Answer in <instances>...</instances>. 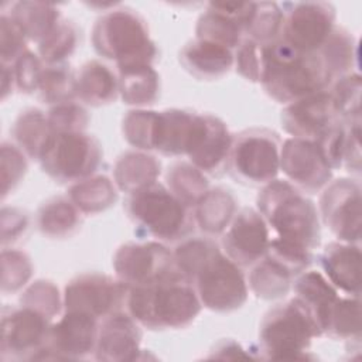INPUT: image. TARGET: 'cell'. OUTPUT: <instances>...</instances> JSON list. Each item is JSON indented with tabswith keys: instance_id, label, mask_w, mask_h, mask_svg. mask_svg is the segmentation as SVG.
<instances>
[{
	"instance_id": "1",
	"label": "cell",
	"mask_w": 362,
	"mask_h": 362,
	"mask_svg": "<svg viewBox=\"0 0 362 362\" xmlns=\"http://www.w3.org/2000/svg\"><path fill=\"white\" fill-rule=\"evenodd\" d=\"M177 269L192 283L202 307L232 313L247 300V280L211 236H188L173 250Z\"/></svg>"
},
{
	"instance_id": "2",
	"label": "cell",
	"mask_w": 362,
	"mask_h": 362,
	"mask_svg": "<svg viewBox=\"0 0 362 362\" xmlns=\"http://www.w3.org/2000/svg\"><path fill=\"white\" fill-rule=\"evenodd\" d=\"M201 310L192 283L178 269L148 284L129 287L127 291L126 311L151 331L187 328Z\"/></svg>"
},
{
	"instance_id": "3",
	"label": "cell",
	"mask_w": 362,
	"mask_h": 362,
	"mask_svg": "<svg viewBox=\"0 0 362 362\" xmlns=\"http://www.w3.org/2000/svg\"><path fill=\"white\" fill-rule=\"evenodd\" d=\"M332 82V76L317 52H297L281 40L263 47L260 83L273 100L288 105L328 90Z\"/></svg>"
},
{
	"instance_id": "4",
	"label": "cell",
	"mask_w": 362,
	"mask_h": 362,
	"mask_svg": "<svg viewBox=\"0 0 362 362\" xmlns=\"http://www.w3.org/2000/svg\"><path fill=\"white\" fill-rule=\"evenodd\" d=\"M256 209L276 238L300 243L314 252L321 243L318 206L287 180H273L262 187Z\"/></svg>"
},
{
	"instance_id": "5",
	"label": "cell",
	"mask_w": 362,
	"mask_h": 362,
	"mask_svg": "<svg viewBox=\"0 0 362 362\" xmlns=\"http://www.w3.org/2000/svg\"><path fill=\"white\" fill-rule=\"evenodd\" d=\"M92 45L99 57L113 61L116 69L153 65L158 55L147 21L126 6H113L95 21Z\"/></svg>"
},
{
	"instance_id": "6",
	"label": "cell",
	"mask_w": 362,
	"mask_h": 362,
	"mask_svg": "<svg viewBox=\"0 0 362 362\" xmlns=\"http://www.w3.org/2000/svg\"><path fill=\"white\" fill-rule=\"evenodd\" d=\"M124 209L140 236L161 243H178L195 228L192 209L158 181L129 194Z\"/></svg>"
},
{
	"instance_id": "7",
	"label": "cell",
	"mask_w": 362,
	"mask_h": 362,
	"mask_svg": "<svg viewBox=\"0 0 362 362\" xmlns=\"http://www.w3.org/2000/svg\"><path fill=\"white\" fill-rule=\"evenodd\" d=\"M318 331L301 301L296 297L270 308L259 329V351L266 359H310L308 348Z\"/></svg>"
},
{
	"instance_id": "8",
	"label": "cell",
	"mask_w": 362,
	"mask_h": 362,
	"mask_svg": "<svg viewBox=\"0 0 362 362\" xmlns=\"http://www.w3.org/2000/svg\"><path fill=\"white\" fill-rule=\"evenodd\" d=\"M280 136L270 129L253 127L233 136L228 170L236 182L263 187L280 173Z\"/></svg>"
},
{
	"instance_id": "9",
	"label": "cell",
	"mask_w": 362,
	"mask_h": 362,
	"mask_svg": "<svg viewBox=\"0 0 362 362\" xmlns=\"http://www.w3.org/2000/svg\"><path fill=\"white\" fill-rule=\"evenodd\" d=\"M38 163L55 182L72 185L98 174L103 163V148L86 132L54 133Z\"/></svg>"
},
{
	"instance_id": "10",
	"label": "cell",
	"mask_w": 362,
	"mask_h": 362,
	"mask_svg": "<svg viewBox=\"0 0 362 362\" xmlns=\"http://www.w3.org/2000/svg\"><path fill=\"white\" fill-rule=\"evenodd\" d=\"M283 25L279 40L297 52H317L337 25V10L327 1H287L280 4Z\"/></svg>"
},
{
	"instance_id": "11",
	"label": "cell",
	"mask_w": 362,
	"mask_h": 362,
	"mask_svg": "<svg viewBox=\"0 0 362 362\" xmlns=\"http://www.w3.org/2000/svg\"><path fill=\"white\" fill-rule=\"evenodd\" d=\"M129 287L117 277L103 273H82L64 288V310L85 313L98 321L126 310Z\"/></svg>"
},
{
	"instance_id": "12",
	"label": "cell",
	"mask_w": 362,
	"mask_h": 362,
	"mask_svg": "<svg viewBox=\"0 0 362 362\" xmlns=\"http://www.w3.org/2000/svg\"><path fill=\"white\" fill-rule=\"evenodd\" d=\"M52 321L24 305H6L1 310V361H34L47 345Z\"/></svg>"
},
{
	"instance_id": "13",
	"label": "cell",
	"mask_w": 362,
	"mask_h": 362,
	"mask_svg": "<svg viewBox=\"0 0 362 362\" xmlns=\"http://www.w3.org/2000/svg\"><path fill=\"white\" fill-rule=\"evenodd\" d=\"M318 212L324 223L339 242H361V182L358 178H337L320 195Z\"/></svg>"
},
{
	"instance_id": "14",
	"label": "cell",
	"mask_w": 362,
	"mask_h": 362,
	"mask_svg": "<svg viewBox=\"0 0 362 362\" xmlns=\"http://www.w3.org/2000/svg\"><path fill=\"white\" fill-rule=\"evenodd\" d=\"M116 277L127 287L148 284L174 269V253L158 240L126 242L113 255Z\"/></svg>"
},
{
	"instance_id": "15",
	"label": "cell",
	"mask_w": 362,
	"mask_h": 362,
	"mask_svg": "<svg viewBox=\"0 0 362 362\" xmlns=\"http://www.w3.org/2000/svg\"><path fill=\"white\" fill-rule=\"evenodd\" d=\"M280 171L305 195L321 192L332 181L334 173L315 141L297 137L281 141Z\"/></svg>"
},
{
	"instance_id": "16",
	"label": "cell",
	"mask_w": 362,
	"mask_h": 362,
	"mask_svg": "<svg viewBox=\"0 0 362 362\" xmlns=\"http://www.w3.org/2000/svg\"><path fill=\"white\" fill-rule=\"evenodd\" d=\"M98 328L96 318L85 313L64 310L59 318L52 321L47 345L35 359H86L95 354Z\"/></svg>"
},
{
	"instance_id": "17",
	"label": "cell",
	"mask_w": 362,
	"mask_h": 362,
	"mask_svg": "<svg viewBox=\"0 0 362 362\" xmlns=\"http://www.w3.org/2000/svg\"><path fill=\"white\" fill-rule=\"evenodd\" d=\"M223 253L239 267H252L267 253L270 229L256 208H240L221 235Z\"/></svg>"
},
{
	"instance_id": "18",
	"label": "cell",
	"mask_w": 362,
	"mask_h": 362,
	"mask_svg": "<svg viewBox=\"0 0 362 362\" xmlns=\"http://www.w3.org/2000/svg\"><path fill=\"white\" fill-rule=\"evenodd\" d=\"M206 132V113L188 109H165L158 112L154 151L181 157L189 156Z\"/></svg>"
},
{
	"instance_id": "19",
	"label": "cell",
	"mask_w": 362,
	"mask_h": 362,
	"mask_svg": "<svg viewBox=\"0 0 362 362\" xmlns=\"http://www.w3.org/2000/svg\"><path fill=\"white\" fill-rule=\"evenodd\" d=\"M339 120L328 90L284 105L280 115L281 129L287 134L313 141H317Z\"/></svg>"
},
{
	"instance_id": "20",
	"label": "cell",
	"mask_w": 362,
	"mask_h": 362,
	"mask_svg": "<svg viewBox=\"0 0 362 362\" xmlns=\"http://www.w3.org/2000/svg\"><path fill=\"white\" fill-rule=\"evenodd\" d=\"M141 338V325L126 310L117 311L99 321L93 356L103 362L139 359Z\"/></svg>"
},
{
	"instance_id": "21",
	"label": "cell",
	"mask_w": 362,
	"mask_h": 362,
	"mask_svg": "<svg viewBox=\"0 0 362 362\" xmlns=\"http://www.w3.org/2000/svg\"><path fill=\"white\" fill-rule=\"evenodd\" d=\"M321 273L345 296H361V247L359 243L329 242L318 256Z\"/></svg>"
},
{
	"instance_id": "22",
	"label": "cell",
	"mask_w": 362,
	"mask_h": 362,
	"mask_svg": "<svg viewBox=\"0 0 362 362\" xmlns=\"http://www.w3.org/2000/svg\"><path fill=\"white\" fill-rule=\"evenodd\" d=\"M178 61L191 76L199 81H216L233 68V51L195 38L180 49Z\"/></svg>"
},
{
	"instance_id": "23",
	"label": "cell",
	"mask_w": 362,
	"mask_h": 362,
	"mask_svg": "<svg viewBox=\"0 0 362 362\" xmlns=\"http://www.w3.org/2000/svg\"><path fill=\"white\" fill-rule=\"evenodd\" d=\"M233 141V134L226 123L206 113V132L198 147L188 156V161L211 177H219L228 170L229 153Z\"/></svg>"
},
{
	"instance_id": "24",
	"label": "cell",
	"mask_w": 362,
	"mask_h": 362,
	"mask_svg": "<svg viewBox=\"0 0 362 362\" xmlns=\"http://www.w3.org/2000/svg\"><path fill=\"white\" fill-rule=\"evenodd\" d=\"M291 288L294 290V297L301 301L311 315L318 335L324 337L331 308L339 297V291L321 272L310 269L294 279Z\"/></svg>"
},
{
	"instance_id": "25",
	"label": "cell",
	"mask_w": 362,
	"mask_h": 362,
	"mask_svg": "<svg viewBox=\"0 0 362 362\" xmlns=\"http://www.w3.org/2000/svg\"><path fill=\"white\" fill-rule=\"evenodd\" d=\"M76 99L92 107L113 103L119 96V76L99 59L86 61L76 71Z\"/></svg>"
},
{
	"instance_id": "26",
	"label": "cell",
	"mask_w": 362,
	"mask_h": 362,
	"mask_svg": "<svg viewBox=\"0 0 362 362\" xmlns=\"http://www.w3.org/2000/svg\"><path fill=\"white\" fill-rule=\"evenodd\" d=\"M238 211L236 197L225 187L209 188L192 208L195 226L211 238L222 235Z\"/></svg>"
},
{
	"instance_id": "27",
	"label": "cell",
	"mask_w": 362,
	"mask_h": 362,
	"mask_svg": "<svg viewBox=\"0 0 362 362\" xmlns=\"http://www.w3.org/2000/svg\"><path fill=\"white\" fill-rule=\"evenodd\" d=\"M160 175V160L148 151L141 150L122 153L113 167V181L119 191L127 195L156 182Z\"/></svg>"
},
{
	"instance_id": "28",
	"label": "cell",
	"mask_w": 362,
	"mask_h": 362,
	"mask_svg": "<svg viewBox=\"0 0 362 362\" xmlns=\"http://www.w3.org/2000/svg\"><path fill=\"white\" fill-rule=\"evenodd\" d=\"M83 214L68 195H57L47 199L35 214L37 229L49 239L72 236L82 225Z\"/></svg>"
},
{
	"instance_id": "29",
	"label": "cell",
	"mask_w": 362,
	"mask_h": 362,
	"mask_svg": "<svg viewBox=\"0 0 362 362\" xmlns=\"http://www.w3.org/2000/svg\"><path fill=\"white\" fill-rule=\"evenodd\" d=\"M119 96L134 109H148L160 98V75L153 65H134L116 69Z\"/></svg>"
},
{
	"instance_id": "30",
	"label": "cell",
	"mask_w": 362,
	"mask_h": 362,
	"mask_svg": "<svg viewBox=\"0 0 362 362\" xmlns=\"http://www.w3.org/2000/svg\"><path fill=\"white\" fill-rule=\"evenodd\" d=\"M195 38L235 51L245 38V27L240 20L228 14L219 3H208L197 20Z\"/></svg>"
},
{
	"instance_id": "31",
	"label": "cell",
	"mask_w": 362,
	"mask_h": 362,
	"mask_svg": "<svg viewBox=\"0 0 362 362\" xmlns=\"http://www.w3.org/2000/svg\"><path fill=\"white\" fill-rule=\"evenodd\" d=\"M54 132L48 116L38 107H27L18 113L13 126L11 136L14 143L31 160L40 161Z\"/></svg>"
},
{
	"instance_id": "32",
	"label": "cell",
	"mask_w": 362,
	"mask_h": 362,
	"mask_svg": "<svg viewBox=\"0 0 362 362\" xmlns=\"http://www.w3.org/2000/svg\"><path fill=\"white\" fill-rule=\"evenodd\" d=\"M66 195L83 215H96L117 202L119 188L107 175L95 174L69 185Z\"/></svg>"
},
{
	"instance_id": "33",
	"label": "cell",
	"mask_w": 362,
	"mask_h": 362,
	"mask_svg": "<svg viewBox=\"0 0 362 362\" xmlns=\"http://www.w3.org/2000/svg\"><path fill=\"white\" fill-rule=\"evenodd\" d=\"M7 11L21 27L28 41L40 44L62 20L61 10L44 1H16Z\"/></svg>"
},
{
	"instance_id": "34",
	"label": "cell",
	"mask_w": 362,
	"mask_h": 362,
	"mask_svg": "<svg viewBox=\"0 0 362 362\" xmlns=\"http://www.w3.org/2000/svg\"><path fill=\"white\" fill-rule=\"evenodd\" d=\"M249 290L262 300L273 301L284 298L294 281V276L274 259L264 256L250 267L247 276Z\"/></svg>"
},
{
	"instance_id": "35",
	"label": "cell",
	"mask_w": 362,
	"mask_h": 362,
	"mask_svg": "<svg viewBox=\"0 0 362 362\" xmlns=\"http://www.w3.org/2000/svg\"><path fill=\"white\" fill-rule=\"evenodd\" d=\"M317 54L334 81L344 75L358 72L354 71V68H358V42L352 33L338 24Z\"/></svg>"
},
{
	"instance_id": "36",
	"label": "cell",
	"mask_w": 362,
	"mask_h": 362,
	"mask_svg": "<svg viewBox=\"0 0 362 362\" xmlns=\"http://www.w3.org/2000/svg\"><path fill=\"white\" fill-rule=\"evenodd\" d=\"M165 187L188 208H194L209 189L205 173L189 161H175L165 171Z\"/></svg>"
},
{
	"instance_id": "37",
	"label": "cell",
	"mask_w": 362,
	"mask_h": 362,
	"mask_svg": "<svg viewBox=\"0 0 362 362\" xmlns=\"http://www.w3.org/2000/svg\"><path fill=\"white\" fill-rule=\"evenodd\" d=\"M76 71L65 64L47 65L41 76V82L37 90L38 99L51 106L76 100Z\"/></svg>"
},
{
	"instance_id": "38",
	"label": "cell",
	"mask_w": 362,
	"mask_h": 362,
	"mask_svg": "<svg viewBox=\"0 0 362 362\" xmlns=\"http://www.w3.org/2000/svg\"><path fill=\"white\" fill-rule=\"evenodd\" d=\"M334 339H361V300L354 296H339L331 308L325 334Z\"/></svg>"
},
{
	"instance_id": "39",
	"label": "cell",
	"mask_w": 362,
	"mask_h": 362,
	"mask_svg": "<svg viewBox=\"0 0 362 362\" xmlns=\"http://www.w3.org/2000/svg\"><path fill=\"white\" fill-rule=\"evenodd\" d=\"M283 10L276 1H253L252 13L245 30V38L267 45L280 37Z\"/></svg>"
},
{
	"instance_id": "40",
	"label": "cell",
	"mask_w": 362,
	"mask_h": 362,
	"mask_svg": "<svg viewBox=\"0 0 362 362\" xmlns=\"http://www.w3.org/2000/svg\"><path fill=\"white\" fill-rule=\"evenodd\" d=\"M79 28L71 20H61L59 24L37 44V54L47 65L65 64L79 45Z\"/></svg>"
},
{
	"instance_id": "41",
	"label": "cell",
	"mask_w": 362,
	"mask_h": 362,
	"mask_svg": "<svg viewBox=\"0 0 362 362\" xmlns=\"http://www.w3.org/2000/svg\"><path fill=\"white\" fill-rule=\"evenodd\" d=\"M328 92L335 112L344 123H361L362 79L359 72H352L335 79Z\"/></svg>"
},
{
	"instance_id": "42",
	"label": "cell",
	"mask_w": 362,
	"mask_h": 362,
	"mask_svg": "<svg viewBox=\"0 0 362 362\" xmlns=\"http://www.w3.org/2000/svg\"><path fill=\"white\" fill-rule=\"evenodd\" d=\"M157 110L132 109L122 119V133L124 140L141 151H154Z\"/></svg>"
},
{
	"instance_id": "43",
	"label": "cell",
	"mask_w": 362,
	"mask_h": 362,
	"mask_svg": "<svg viewBox=\"0 0 362 362\" xmlns=\"http://www.w3.org/2000/svg\"><path fill=\"white\" fill-rule=\"evenodd\" d=\"M18 304L30 307L54 321L64 310V296L54 281L40 279L23 288Z\"/></svg>"
},
{
	"instance_id": "44",
	"label": "cell",
	"mask_w": 362,
	"mask_h": 362,
	"mask_svg": "<svg viewBox=\"0 0 362 362\" xmlns=\"http://www.w3.org/2000/svg\"><path fill=\"white\" fill-rule=\"evenodd\" d=\"M34 273L30 256L18 249L3 247L1 250V291L13 294L28 286Z\"/></svg>"
},
{
	"instance_id": "45",
	"label": "cell",
	"mask_w": 362,
	"mask_h": 362,
	"mask_svg": "<svg viewBox=\"0 0 362 362\" xmlns=\"http://www.w3.org/2000/svg\"><path fill=\"white\" fill-rule=\"evenodd\" d=\"M266 256L284 266L294 276V279L300 273L308 270L313 263V250L300 243L276 236L270 239Z\"/></svg>"
},
{
	"instance_id": "46",
	"label": "cell",
	"mask_w": 362,
	"mask_h": 362,
	"mask_svg": "<svg viewBox=\"0 0 362 362\" xmlns=\"http://www.w3.org/2000/svg\"><path fill=\"white\" fill-rule=\"evenodd\" d=\"M28 157L16 144L10 141L1 143V197L6 198L13 192L28 170Z\"/></svg>"
},
{
	"instance_id": "47",
	"label": "cell",
	"mask_w": 362,
	"mask_h": 362,
	"mask_svg": "<svg viewBox=\"0 0 362 362\" xmlns=\"http://www.w3.org/2000/svg\"><path fill=\"white\" fill-rule=\"evenodd\" d=\"M47 116L54 133L86 132L90 120L88 110L76 100L51 106Z\"/></svg>"
},
{
	"instance_id": "48",
	"label": "cell",
	"mask_w": 362,
	"mask_h": 362,
	"mask_svg": "<svg viewBox=\"0 0 362 362\" xmlns=\"http://www.w3.org/2000/svg\"><path fill=\"white\" fill-rule=\"evenodd\" d=\"M28 38L14 18L4 10L0 16V58L1 64L13 65L27 49Z\"/></svg>"
},
{
	"instance_id": "49",
	"label": "cell",
	"mask_w": 362,
	"mask_h": 362,
	"mask_svg": "<svg viewBox=\"0 0 362 362\" xmlns=\"http://www.w3.org/2000/svg\"><path fill=\"white\" fill-rule=\"evenodd\" d=\"M44 69L45 64L40 58V55L33 52L31 49H27L13 64L16 90L27 95L37 92Z\"/></svg>"
},
{
	"instance_id": "50",
	"label": "cell",
	"mask_w": 362,
	"mask_h": 362,
	"mask_svg": "<svg viewBox=\"0 0 362 362\" xmlns=\"http://www.w3.org/2000/svg\"><path fill=\"white\" fill-rule=\"evenodd\" d=\"M263 47L249 38H243L233 51V66L236 72L250 82H260L263 71Z\"/></svg>"
},
{
	"instance_id": "51",
	"label": "cell",
	"mask_w": 362,
	"mask_h": 362,
	"mask_svg": "<svg viewBox=\"0 0 362 362\" xmlns=\"http://www.w3.org/2000/svg\"><path fill=\"white\" fill-rule=\"evenodd\" d=\"M345 137H346V123L339 120L332 127H329L315 141L320 146V148L322 150V153L332 170L342 167Z\"/></svg>"
},
{
	"instance_id": "52",
	"label": "cell",
	"mask_w": 362,
	"mask_h": 362,
	"mask_svg": "<svg viewBox=\"0 0 362 362\" xmlns=\"http://www.w3.org/2000/svg\"><path fill=\"white\" fill-rule=\"evenodd\" d=\"M30 226V216L14 206L1 208V245H14L18 242Z\"/></svg>"
},
{
	"instance_id": "53",
	"label": "cell",
	"mask_w": 362,
	"mask_h": 362,
	"mask_svg": "<svg viewBox=\"0 0 362 362\" xmlns=\"http://www.w3.org/2000/svg\"><path fill=\"white\" fill-rule=\"evenodd\" d=\"M342 165L349 174L359 180L361 175V123L346 124Z\"/></svg>"
},
{
	"instance_id": "54",
	"label": "cell",
	"mask_w": 362,
	"mask_h": 362,
	"mask_svg": "<svg viewBox=\"0 0 362 362\" xmlns=\"http://www.w3.org/2000/svg\"><path fill=\"white\" fill-rule=\"evenodd\" d=\"M208 358L211 359H256L259 356L245 349L242 344H239L235 339H222L214 346Z\"/></svg>"
},
{
	"instance_id": "55",
	"label": "cell",
	"mask_w": 362,
	"mask_h": 362,
	"mask_svg": "<svg viewBox=\"0 0 362 362\" xmlns=\"http://www.w3.org/2000/svg\"><path fill=\"white\" fill-rule=\"evenodd\" d=\"M16 90L13 65L1 64V100H6Z\"/></svg>"
}]
</instances>
